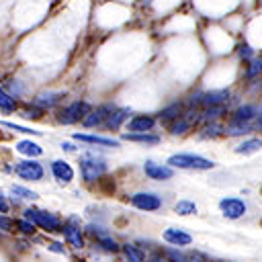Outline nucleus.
<instances>
[{
  "label": "nucleus",
  "instance_id": "obj_1",
  "mask_svg": "<svg viewBox=\"0 0 262 262\" xmlns=\"http://www.w3.org/2000/svg\"><path fill=\"white\" fill-rule=\"evenodd\" d=\"M25 219H29L31 223H35V227H41V229L53 231V233L61 231V225H63L61 219H59L55 213H51V211H41V209H33V207L25 209Z\"/></svg>",
  "mask_w": 262,
  "mask_h": 262
},
{
  "label": "nucleus",
  "instance_id": "obj_2",
  "mask_svg": "<svg viewBox=\"0 0 262 262\" xmlns=\"http://www.w3.org/2000/svg\"><path fill=\"white\" fill-rule=\"evenodd\" d=\"M170 168H184V170H211L215 164L203 156H192V154H174L168 158Z\"/></svg>",
  "mask_w": 262,
  "mask_h": 262
},
{
  "label": "nucleus",
  "instance_id": "obj_3",
  "mask_svg": "<svg viewBox=\"0 0 262 262\" xmlns=\"http://www.w3.org/2000/svg\"><path fill=\"white\" fill-rule=\"evenodd\" d=\"M80 170H82V176L86 182H94L104 174L106 162L102 158H98L96 154H84L80 158Z\"/></svg>",
  "mask_w": 262,
  "mask_h": 262
},
{
  "label": "nucleus",
  "instance_id": "obj_4",
  "mask_svg": "<svg viewBox=\"0 0 262 262\" xmlns=\"http://www.w3.org/2000/svg\"><path fill=\"white\" fill-rule=\"evenodd\" d=\"M88 113H90V104L78 100V102H72V104H68L66 108H61L59 115H57V121L63 123V125H72V123L82 121Z\"/></svg>",
  "mask_w": 262,
  "mask_h": 262
},
{
  "label": "nucleus",
  "instance_id": "obj_5",
  "mask_svg": "<svg viewBox=\"0 0 262 262\" xmlns=\"http://www.w3.org/2000/svg\"><path fill=\"white\" fill-rule=\"evenodd\" d=\"M61 231H63V237L70 246L74 248H82L84 246V239H82V225H80V219L78 217H68L66 223L61 225Z\"/></svg>",
  "mask_w": 262,
  "mask_h": 262
},
{
  "label": "nucleus",
  "instance_id": "obj_6",
  "mask_svg": "<svg viewBox=\"0 0 262 262\" xmlns=\"http://www.w3.org/2000/svg\"><path fill=\"white\" fill-rule=\"evenodd\" d=\"M14 172L16 176H20L23 180H41L43 178V166L37 160H23L14 164Z\"/></svg>",
  "mask_w": 262,
  "mask_h": 262
},
{
  "label": "nucleus",
  "instance_id": "obj_7",
  "mask_svg": "<svg viewBox=\"0 0 262 262\" xmlns=\"http://www.w3.org/2000/svg\"><path fill=\"white\" fill-rule=\"evenodd\" d=\"M131 205L141 211H158L162 207V199L154 192H135L131 196Z\"/></svg>",
  "mask_w": 262,
  "mask_h": 262
},
{
  "label": "nucleus",
  "instance_id": "obj_8",
  "mask_svg": "<svg viewBox=\"0 0 262 262\" xmlns=\"http://www.w3.org/2000/svg\"><path fill=\"white\" fill-rule=\"evenodd\" d=\"M219 207H221L223 215L229 217V219H237V217H242L246 213V203L242 199H237V196H225V199H221Z\"/></svg>",
  "mask_w": 262,
  "mask_h": 262
},
{
  "label": "nucleus",
  "instance_id": "obj_9",
  "mask_svg": "<svg viewBox=\"0 0 262 262\" xmlns=\"http://www.w3.org/2000/svg\"><path fill=\"white\" fill-rule=\"evenodd\" d=\"M143 172H145V176H149L151 180H168V178H172V174H174V170H172L170 166H162V164H156V162H151V160H147V162L143 164Z\"/></svg>",
  "mask_w": 262,
  "mask_h": 262
},
{
  "label": "nucleus",
  "instance_id": "obj_10",
  "mask_svg": "<svg viewBox=\"0 0 262 262\" xmlns=\"http://www.w3.org/2000/svg\"><path fill=\"white\" fill-rule=\"evenodd\" d=\"M113 111H115V106H113V104H102V106H98L96 111H90V113L82 119V123H84L86 127L100 125V123H104V121H106V117H108Z\"/></svg>",
  "mask_w": 262,
  "mask_h": 262
},
{
  "label": "nucleus",
  "instance_id": "obj_11",
  "mask_svg": "<svg viewBox=\"0 0 262 262\" xmlns=\"http://www.w3.org/2000/svg\"><path fill=\"white\" fill-rule=\"evenodd\" d=\"M51 172H53L55 180L61 182V184H68V182L74 178V170H72V166H70L68 162H63V160H55V162L51 164Z\"/></svg>",
  "mask_w": 262,
  "mask_h": 262
},
{
  "label": "nucleus",
  "instance_id": "obj_12",
  "mask_svg": "<svg viewBox=\"0 0 262 262\" xmlns=\"http://www.w3.org/2000/svg\"><path fill=\"white\" fill-rule=\"evenodd\" d=\"M156 125V119L149 115H137L129 121V131L131 133H147Z\"/></svg>",
  "mask_w": 262,
  "mask_h": 262
},
{
  "label": "nucleus",
  "instance_id": "obj_13",
  "mask_svg": "<svg viewBox=\"0 0 262 262\" xmlns=\"http://www.w3.org/2000/svg\"><path fill=\"white\" fill-rule=\"evenodd\" d=\"M164 239H166L168 244H172V246H188V244L192 242V237H190L186 231L176 229V227L166 229V231H164Z\"/></svg>",
  "mask_w": 262,
  "mask_h": 262
},
{
  "label": "nucleus",
  "instance_id": "obj_14",
  "mask_svg": "<svg viewBox=\"0 0 262 262\" xmlns=\"http://www.w3.org/2000/svg\"><path fill=\"white\" fill-rule=\"evenodd\" d=\"M74 139L84 141V143H96V145H104V147H117L119 141L111 139V137H100V135H88V133H74Z\"/></svg>",
  "mask_w": 262,
  "mask_h": 262
},
{
  "label": "nucleus",
  "instance_id": "obj_15",
  "mask_svg": "<svg viewBox=\"0 0 262 262\" xmlns=\"http://www.w3.org/2000/svg\"><path fill=\"white\" fill-rule=\"evenodd\" d=\"M61 96H63L61 92H43V94H37L35 96L33 104L39 106V108H51V106H55L61 100Z\"/></svg>",
  "mask_w": 262,
  "mask_h": 262
},
{
  "label": "nucleus",
  "instance_id": "obj_16",
  "mask_svg": "<svg viewBox=\"0 0 262 262\" xmlns=\"http://www.w3.org/2000/svg\"><path fill=\"white\" fill-rule=\"evenodd\" d=\"M16 151L23 154V156H29V158H37V156L43 154L41 145H37V143L31 141V139H23V141H18V143H16Z\"/></svg>",
  "mask_w": 262,
  "mask_h": 262
},
{
  "label": "nucleus",
  "instance_id": "obj_17",
  "mask_svg": "<svg viewBox=\"0 0 262 262\" xmlns=\"http://www.w3.org/2000/svg\"><path fill=\"white\" fill-rule=\"evenodd\" d=\"M129 117V111L127 108H121V111H113L108 117H106V121H104V125L108 127V129H117L125 119Z\"/></svg>",
  "mask_w": 262,
  "mask_h": 262
},
{
  "label": "nucleus",
  "instance_id": "obj_18",
  "mask_svg": "<svg viewBox=\"0 0 262 262\" xmlns=\"http://www.w3.org/2000/svg\"><path fill=\"white\" fill-rule=\"evenodd\" d=\"M123 139H127V141H137V143H158V141H160L158 135H149V133H125Z\"/></svg>",
  "mask_w": 262,
  "mask_h": 262
},
{
  "label": "nucleus",
  "instance_id": "obj_19",
  "mask_svg": "<svg viewBox=\"0 0 262 262\" xmlns=\"http://www.w3.org/2000/svg\"><path fill=\"white\" fill-rule=\"evenodd\" d=\"M0 108H2L4 113H12V111L16 108V100H14V96H12L10 92H6L2 86H0Z\"/></svg>",
  "mask_w": 262,
  "mask_h": 262
},
{
  "label": "nucleus",
  "instance_id": "obj_20",
  "mask_svg": "<svg viewBox=\"0 0 262 262\" xmlns=\"http://www.w3.org/2000/svg\"><path fill=\"white\" fill-rule=\"evenodd\" d=\"M123 252H125V256H127V260H129V262H143V260H145L143 252H141L137 246H133V244L123 246Z\"/></svg>",
  "mask_w": 262,
  "mask_h": 262
},
{
  "label": "nucleus",
  "instance_id": "obj_21",
  "mask_svg": "<svg viewBox=\"0 0 262 262\" xmlns=\"http://www.w3.org/2000/svg\"><path fill=\"white\" fill-rule=\"evenodd\" d=\"M10 192H12L14 196H18V199H25V201H35V199H37V192H35V190L25 188V186H18V184H12Z\"/></svg>",
  "mask_w": 262,
  "mask_h": 262
},
{
  "label": "nucleus",
  "instance_id": "obj_22",
  "mask_svg": "<svg viewBox=\"0 0 262 262\" xmlns=\"http://www.w3.org/2000/svg\"><path fill=\"white\" fill-rule=\"evenodd\" d=\"M262 147V141L260 139H250V141H244L235 147L237 154H252V151H258Z\"/></svg>",
  "mask_w": 262,
  "mask_h": 262
},
{
  "label": "nucleus",
  "instance_id": "obj_23",
  "mask_svg": "<svg viewBox=\"0 0 262 262\" xmlns=\"http://www.w3.org/2000/svg\"><path fill=\"white\" fill-rule=\"evenodd\" d=\"M174 211L178 213V215H192V213H196V205L192 203V201H178L176 205H174Z\"/></svg>",
  "mask_w": 262,
  "mask_h": 262
},
{
  "label": "nucleus",
  "instance_id": "obj_24",
  "mask_svg": "<svg viewBox=\"0 0 262 262\" xmlns=\"http://www.w3.org/2000/svg\"><path fill=\"white\" fill-rule=\"evenodd\" d=\"M2 127L6 129H12V131H18V133H31V135H41V131H35V129H29V127H20V125H14V123H8V121H0Z\"/></svg>",
  "mask_w": 262,
  "mask_h": 262
},
{
  "label": "nucleus",
  "instance_id": "obj_25",
  "mask_svg": "<svg viewBox=\"0 0 262 262\" xmlns=\"http://www.w3.org/2000/svg\"><path fill=\"white\" fill-rule=\"evenodd\" d=\"M16 227H18L23 233H35V223H31V221L25 219V217L16 221Z\"/></svg>",
  "mask_w": 262,
  "mask_h": 262
},
{
  "label": "nucleus",
  "instance_id": "obj_26",
  "mask_svg": "<svg viewBox=\"0 0 262 262\" xmlns=\"http://www.w3.org/2000/svg\"><path fill=\"white\" fill-rule=\"evenodd\" d=\"M14 227H16V221H12V219L6 217L4 213H0V229H4V231H14Z\"/></svg>",
  "mask_w": 262,
  "mask_h": 262
},
{
  "label": "nucleus",
  "instance_id": "obj_27",
  "mask_svg": "<svg viewBox=\"0 0 262 262\" xmlns=\"http://www.w3.org/2000/svg\"><path fill=\"white\" fill-rule=\"evenodd\" d=\"M166 256H168L172 262H188V258H186V256H182V254H178V252H174V250H168V252H166Z\"/></svg>",
  "mask_w": 262,
  "mask_h": 262
},
{
  "label": "nucleus",
  "instance_id": "obj_28",
  "mask_svg": "<svg viewBox=\"0 0 262 262\" xmlns=\"http://www.w3.org/2000/svg\"><path fill=\"white\" fill-rule=\"evenodd\" d=\"M47 248H49L51 252H57V254H66V250H63V248H61V244H57V242H51Z\"/></svg>",
  "mask_w": 262,
  "mask_h": 262
},
{
  "label": "nucleus",
  "instance_id": "obj_29",
  "mask_svg": "<svg viewBox=\"0 0 262 262\" xmlns=\"http://www.w3.org/2000/svg\"><path fill=\"white\" fill-rule=\"evenodd\" d=\"M0 213H8V203H6L4 194H2V190H0Z\"/></svg>",
  "mask_w": 262,
  "mask_h": 262
},
{
  "label": "nucleus",
  "instance_id": "obj_30",
  "mask_svg": "<svg viewBox=\"0 0 262 262\" xmlns=\"http://www.w3.org/2000/svg\"><path fill=\"white\" fill-rule=\"evenodd\" d=\"M61 147H63L66 151H74V149H76V147H74L72 143H61Z\"/></svg>",
  "mask_w": 262,
  "mask_h": 262
},
{
  "label": "nucleus",
  "instance_id": "obj_31",
  "mask_svg": "<svg viewBox=\"0 0 262 262\" xmlns=\"http://www.w3.org/2000/svg\"><path fill=\"white\" fill-rule=\"evenodd\" d=\"M147 262H168V260H164L162 256H154V258H149Z\"/></svg>",
  "mask_w": 262,
  "mask_h": 262
},
{
  "label": "nucleus",
  "instance_id": "obj_32",
  "mask_svg": "<svg viewBox=\"0 0 262 262\" xmlns=\"http://www.w3.org/2000/svg\"><path fill=\"white\" fill-rule=\"evenodd\" d=\"M192 262H201V260H192Z\"/></svg>",
  "mask_w": 262,
  "mask_h": 262
}]
</instances>
